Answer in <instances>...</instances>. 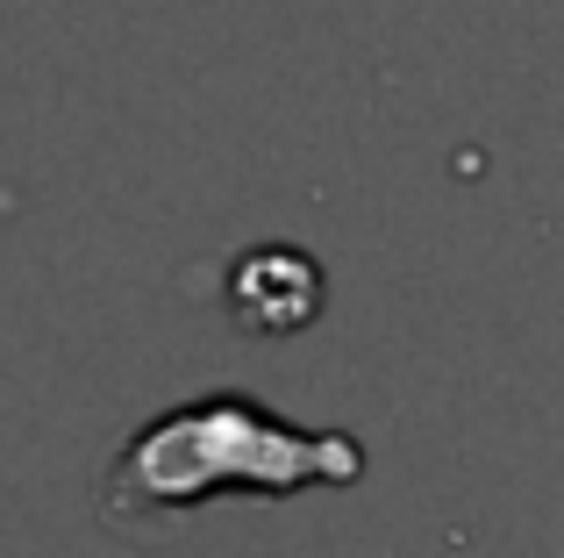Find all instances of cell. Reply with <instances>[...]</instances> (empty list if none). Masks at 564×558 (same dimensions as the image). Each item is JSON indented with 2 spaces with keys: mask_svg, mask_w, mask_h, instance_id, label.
Here are the masks:
<instances>
[{
  "mask_svg": "<svg viewBox=\"0 0 564 558\" xmlns=\"http://www.w3.org/2000/svg\"><path fill=\"white\" fill-rule=\"evenodd\" d=\"M358 444L350 437H307L258 408L250 394H207V401L165 408L151 430L129 437L115 459L108 508H186L215 487H258V494H293L322 480H358Z\"/></svg>",
  "mask_w": 564,
  "mask_h": 558,
  "instance_id": "1",
  "label": "cell"
}]
</instances>
